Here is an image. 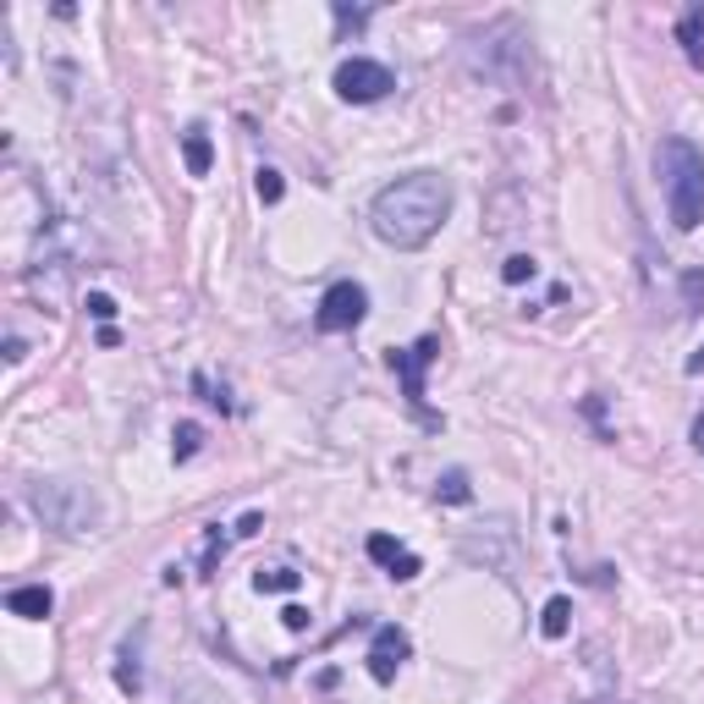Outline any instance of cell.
I'll return each mask as SVG.
<instances>
[{
    "mask_svg": "<svg viewBox=\"0 0 704 704\" xmlns=\"http://www.w3.org/2000/svg\"><path fill=\"white\" fill-rule=\"evenodd\" d=\"M440 501H457V507H462V501H468V496H473V490H468V473H462V468H451V473H440Z\"/></svg>",
    "mask_w": 704,
    "mask_h": 704,
    "instance_id": "cell-18",
    "label": "cell"
},
{
    "mask_svg": "<svg viewBox=\"0 0 704 704\" xmlns=\"http://www.w3.org/2000/svg\"><path fill=\"white\" fill-rule=\"evenodd\" d=\"M440 358V342L436 336H424L419 348H402V352H391V369L402 374V391H408V402H413V413L424 419V424H436L430 413H424V369Z\"/></svg>",
    "mask_w": 704,
    "mask_h": 704,
    "instance_id": "cell-7",
    "label": "cell"
},
{
    "mask_svg": "<svg viewBox=\"0 0 704 704\" xmlns=\"http://www.w3.org/2000/svg\"><path fill=\"white\" fill-rule=\"evenodd\" d=\"M567 627H573V600H567V595L545 600V612H539V633H545V638H561Z\"/></svg>",
    "mask_w": 704,
    "mask_h": 704,
    "instance_id": "cell-14",
    "label": "cell"
},
{
    "mask_svg": "<svg viewBox=\"0 0 704 704\" xmlns=\"http://www.w3.org/2000/svg\"><path fill=\"white\" fill-rule=\"evenodd\" d=\"M677 286H683V309H688V314H700V309H704V270H683V281H677Z\"/></svg>",
    "mask_w": 704,
    "mask_h": 704,
    "instance_id": "cell-19",
    "label": "cell"
},
{
    "mask_svg": "<svg viewBox=\"0 0 704 704\" xmlns=\"http://www.w3.org/2000/svg\"><path fill=\"white\" fill-rule=\"evenodd\" d=\"M363 550H369V561H380V567H385V573H391L397 584L419 578V567H424V561H419L413 550H402V545H397L391 534H369V545H363Z\"/></svg>",
    "mask_w": 704,
    "mask_h": 704,
    "instance_id": "cell-9",
    "label": "cell"
},
{
    "mask_svg": "<svg viewBox=\"0 0 704 704\" xmlns=\"http://www.w3.org/2000/svg\"><path fill=\"white\" fill-rule=\"evenodd\" d=\"M254 193H260V204H281L286 182H281V172H275V166H260V176H254Z\"/></svg>",
    "mask_w": 704,
    "mask_h": 704,
    "instance_id": "cell-17",
    "label": "cell"
},
{
    "mask_svg": "<svg viewBox=\"0 0 704 704\" xmlns=\"http://www.w3.org/2000/svg\"><path fill=\"white\" fill-rule=\"evenodd\" d=\"M534 275H539L534 254H512V260L501 264V281H507V286H524V281H534Z\"/></svg>",
    "mask_w": 704,
    "mask_h": 704,
    "instance_id": "cell-16",
    "label": "cell"
},
{
    "mask_svg": "<svg viewBox=\"0 0 704 704\" xmlns=\"http://www.w3.org/2000/svg\"><path fill=\"white\" fill-rule=\"evenodd\" d=\"M363 314H369V292H363L358 281H336V286L320 297L314 325H320L325 336H342V331H358V325H363Z\"/></svg>",
    "mask_w": 704,
    "mask_h": 704,
    "instance_id": "cell-6",
    "label": "cell"
},
{
    "mask_svg": "<svg viewBox=\"0 0 704 704\" xmlns=\"http://www.w3.org/2000/svg\"><path fill=\"white\" fill-rule=\"evenodd\" d=\"M281 622H286L292 633H303V627H309V612H303V606H286V612H281Z\"/></svg>",
    "mask_w": 704,
    "mask_h": 704,
    "instance_id": "cell-22",
    "label": "cell"
},
{
    "mask_svg": "<svg viewBox=\"0 0 704 704\" xmlns=\"http://www.w3.org/2000/svg\"><path fill=\"white\" fill-rule=\"evenodd\" d=\"M694 446H700V457H704V413L694 419Z\"/></svg>",
    "mask_w": 704,
    "mask_h": 704,
    "instance_id": "cell-24",
    "label": "cell"
},
{
    "mask_svg": "<svg viewBox=\"0 0 704 704\" xmlns=\"http://www.w3.org/2000/svg\"><path fill=\"white\" fill-rule=\"evenodd\" d=\"M408 649H413V644H408V633H402V627H380V633H374V644H369V677H374V683H391V677H397V666L408 661Z\"/></svg>",
    "mask_w": 704,
    "mask_h": 704,
    "instance_id": "cell-8",
    "label": "cell"
},
{
    "mask_svg": "<svg viewBox=\"0 0 704 704\" xmlns=\"http://www.w3.org/2000/svg\"><path fill=\"white\" fill-rule=\"evenodd\" d=\"M264 528V512H243V524H237V534H260Z\"/></svg>",
    "mask_w": 704,
    "mask_h": 704,
    "instance_id": "cell-23",
    "label": "cell"
},
{
    "mask_svg": "<svg viewBox=\"0 0 704 704\" xmlns=\"http://www.w3.org/2000/svg\"><path fill=\"white\" fill-rule=\"evenodd\" d=\"M369 17H374L369 6H358V11H352V6H336V22H342V28H363Z\"/></svg>",
    "mask_w": 704,
    "mask_h": 704,
    "instance_id": "cell-21",
    "label": "cell"
},
{
    "mask_svg": "<svg viewBox=\"0 0 704 704\" xmlns=\"http://www.w3.org/2000/svg\"><path fill=\"white\" fill-rule=\"evenodd\" d=\"M336 94L348 99V105H374V99H385L391 88H397V72L391 67H380V61H369V56H352L336 67Z\"/></svg>",
    "mask_w": 704,
    "mask_h": 704,
    "instance_id": "cell-5",
    "label": "cell"
},
{
    "mask_svg": "<svg viewBox=\"0 0 704 704\" xmlns=\"http://www.w3.org/2000/svg\"><path fill=\"white\" fill-rule=\"evenodd\" d=\"M297 584H303V573H292V567H260L254 573V589L260 595H292Z\"/></svg>",
    "mask_w": 704,
    "mask_h": 704,
    "instance_id": "cell-13",
    "label": "cell"
},
{
    "mask_svg": "<svg viewBox=\"0 0 704 704\" xmlns=\"http://www.w3.org/2000/svg\"><path fill=\"white\" fill-rule=\"evenodd\" d=\"M688 374H704V348L694 352V358H688Z\"/></svg>",
    "mask_w": 704,
    "mask_h": 704,
    "instance_id": "cell-25",
    "label": "cell"
},
{
    "mask_svg": "<svg viewBox=\"0 0 704 704\" xmlns=\"http://www.w3.org/2000/svg\"><path fill=\"white\" fill-rule=\"evenodd\" d=\"M462 50H468V67L479 78H490V84H518L528 67V33L512 17H496V22L473 28L462 39Z\"/></svg>",
    "mask_w": 704,
    "mask_h": 704,
    "instance_id": "cell-4",
    "label": "cell"
},
{
    "mask_svg": "<svg viewBox=\"0 0 704 704\" xmlns=\"http://www.w3.org/2000/svg\"><path fill=\"white\" fill-rule=\"evenodd\" d=\"M88 314H94L99 325H110L121 309H116V297H110V292H88Z\"/></svg>",
    "mask_w": 704,
    "mask_h": 704,
    "instance_id": "cell-20",
    "label": "cell"
},
{
    "mask_svg": "<svg viewBox=\"0 0 704 704\" xmlns=\"http://www.w3.org/2000/svg\"><path fill=\"white\" fill-rule=\"evenodd\" d=\"M6 612L22 616V622H45V616L56 612V595H50L45 584H17V589L6 595Z\"/></svg>",
    "mask_w": 704,
    "mask_h": 704,
    "instance_id": "cell-10",
    "label": "cell"
},
{
    "mask_svg": "<svg viewBox=\"0 0 704 704\" xmlns=\"http://www.w3.org/2000/svg\"><path fill=\"white\" fill-rule=\"evenodd\" d=\"M28 512L50 534H67V539H84L105 524V501L88 479H33L28 485Z\"/></svg>",
    "mask_w": 704,
    "mask_h": 704,
    "instance_id": "cell-3",
    "label": "cell"
},
{
    "mask_svg": "<svg viewBox=\"0 0 704 704\" xmlns=\"http://www.w3.org/2000/svg\"><path fill=\"white\" fill-rule=\"evenodd\" d=\"M677 45H683L688 67L704 72V6H688V11L677 17Z\"/></svg>",
    "mask_w": 704,
    "mask_h": 704,
    "instance_id": "cell-11",
    "label": "cell"
},
{
    "mask_svg": "<svg viewBox=\"0 0 704 704\" xmlns=\"http://www.w3.org/2000/svg\"><path fill=\"white\" fill-rule=\"evenodd\" d=\"M198 446H204V430L187 419V424H176V436H172V457L176 462H193L198 457Z\"/></svg>",
    "mask_w": 704,
    "mask_h": 704,
    "instance_id": "cell-15",
    "label": "cell"
},
{
    "mask_svg": "<svg viewBox=\"0 0 704 704\" xmlns=\"http://www.w3.org/2000/svg\"><path fill=\"white\" fill-rule=\"evenodd\" d=\"M182 160H187V176H209V166H215V144H209L204 127H187V133H182Z\"/></svg>",
    "mask_w": 704,
    "mask_h": 704,
    "instance_id": "cell-12",
    "label": "cell"
},
{
    "mask_svg": "<svg viewBox=\"0 0 704 704\" xmlns=\"http://www.w3.org/2000/svg\"><path fill=\"white\" fill-rule=\"evenodd\" d=\"M655 172L666 187V215L677 232H700L704 226V155L688 138H661L655 144Z\"/></svg>",
    "mask_w": 704,
    "mask_h": 704,
    "instance_id": "cell-2",
    "label": "cell"
},
{
    "mask_svg": "<svg viewBox=\"0 0 704 704\" xmlns=\"http://www.w3.org/2000/svg\"><path fill=\"white\" fill-rule=\"evenodd\" d=\"M451 176L446 172H408L397 182H385L369 204V226L385 248L397 254H413L424 243H436V232L451 215Z\"/></svg>",
    "mask_w": 704,
    "mask_h": 704,
    "instance_id": "cell-1",
    "label": "cell"
}]
</instances>
